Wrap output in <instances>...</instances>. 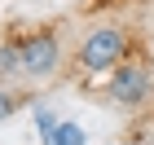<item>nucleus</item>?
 <instances>
[{"label":"nucleus","mask_w":154,"mask_h":145,"mask_svg":"<svg viewBox=\"0 0 154 145\" xmlns=\"http://www.w3.org/2000/svg\"><path fill=\"white\" fill-rule=\"evenodd\" d=\"M128 53H132L128 26L101 22V26H93V31L79 40V48H75V66H79L84 75H110L119 62H128Z\"/></svg>","instance_id":"f257e3e1"},{"label":"nucleus","mask_w":154,"mask_h":145,"mask_svg":"<svg viewBox=\"0 0 154 145\" xmlns=\"http://www.w3.org/2000/svg\"><path fill=\"white\" fill-rule=\"evenodd\" d=\"M18 53H22V75L31 84H44V79H53L57 66H62V31L53 22L31 26V31L18 35Z\"/></svg>","instance_id":"f03ea898"},{"label":"nucleus","mask_w":154,"mask_h":145,"mask_svg":"<svg viewBox=\"0 0 154 145\" xmlns=\"http://www.w3.org/2000/svg\"><path fill=\"white\" fill-rule=\"evenodd\" d=\"M106 97L115 101L119 110H137V106H145L154 97V75H150V66L145 62H119L115 71H110V84H106Z\"/></svg>","instance_id":"7ed1b4c3"},{"label":"nucleus","mask_w":154,"mask_h":145,"mask_svg":"<svg viewBox=\"0 0 154 145\" xmlns=\"http://www.w3.org/2000/svg\"><path fill=\"white\" fill-rule=\"evenodd\" d=\"M13 75H22V53H18V40H5L0 44V84Z\"/></svg>","instance_id":"20e7f679"},{"label":"nucleus","mask_w":154,"mask_h":145,"mask_svg":"<svg viewBox=\"0 0 154 145\" xmlns=\"http://www.w3.org/2000/svg\"><path fill=\"white\" fill-rule=\"evenodd\" d=\"M84 141H88V136H84L79 123H57V128L44 136V145H84Z\"/></svg>","instance_id":"39448f33"},{"label":"nucleus","mask_w":154,"mask_h":145,"mask_svg":"<svg viewBox=\"0 0 154 145\" xmlns=\"http://www.w3.org/2000/svg\"><path fill=\"white\" fill-rule=\"evenodd\" d=\"M22 101H26L22 92H13L9 84H0V123L9 119V114H18V110H22Z\"/></svg>","instance_id":"423d86ee"},{"label":"nucleus","mask_w":154,"mask_h":145,"mask_svg":"<svg viewBox=\"0 0 154 145\" xmlns=\"http://www.w3.org/2000/svg\"><path fill=\"white\" fill-rule=\"evenodd\" d=\"M35 128H40V136H48L57 128V114H53V110H35Z\"/></svg>","instance_id":"0eeeda50"}]
</instances>
